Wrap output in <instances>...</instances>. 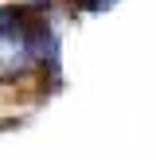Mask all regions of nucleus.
Wrapping results in <instances>:
<instances>
[{
	"label": "nucleus",
	"instance_id": "obj_2",
	"mask_svg": "<svg viewBox=\"0 0 156 160\" xmlns=\"http://www.w3.org/2000/svg\"><path fill=\"white\" fill-rule=\"evenodd\" d=\"M117 0H78V12H109Z\"/></svg>",
	"mask_w": 156,
	"mask_h": 160
},
{
	"label": "nucleus",
	"instance_id": "obj_1",
	"mask_svg": "<svg viewBox=\"0 0 156 160\" xmlns=\"http://www.w3.org/2000/svg\"><path fill=\"white\" fill-rule=\"evenodd\" d=\"M35 67V43H31V23L16 31H0V82H16Z\"/></svg>",
	"mask_w": 156,
	"mask_h": 160
}]
</instances>
